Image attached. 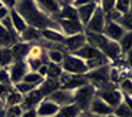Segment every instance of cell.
Masks as SVG:
<instances>
[{
	"label": "cell",
	"mask_w": 132,
	"mask_h": 117,
	"mask_svg": "<svg viewBox=\"0 0 132 117\" xmlns=\"http://www.w3.org/2000/svg\"><path fill=\"white\" fill-rule=\"evenodd\" d=\"M14 10L20 16L23 17V20L26 22V24L29 27L37 30H46V29H52L60 32L57 23L53 19H50L49 16L43 14L36 6V2H30V0H22V2H16Z\"/></svg>",
	"instance_id": "cell-1"
},
{
	"label": "cell",
	"mask_w": 132,
	"mask_h": 117,
	"mask_svg": "<svg viewBox=\"0 0 132 117\" xmlns=\"http://www.w3.org/2000/svg\"><path fill=\"white\" fill-rule=\"evenodd\" d=\"M95 96L99 99H102L111 109H116L123 100V94L121 93V90L115 84H112V83H108L102 89L96 90Z\"/></svg>",
	"instance_id": "cell-2"
},
{
	"label": "cell",
	"mask_w": 132,
	"mask_h": 117,
	"mask_svg": "<svg viewBox=\"0 0 132 117\" xmlns=\"http://www.w3.org/2000/svg\"><path fill=\"white\" fill-rule=\"evenodd\" d=\"M95 94H96V89L90 83L83 86V87L76 89V90H73V104H76L82 113H88L89 104L92 101V99L95 97Z\"/></svg>",
	"instance_id": "cell-3"
},
{
	"label": "cell",
	"mask_w": 132,
	"mask_h": 117,
	"mask_svg": "<svg viewBox=\"0 0 132 117\" xmlns=\"http://www.w3.org/2000/svg\"><path fill=\"white\" fill-rule=\"evenodd\" d=\"M60 67H62V70L65 73H69V74H73V76H85L89 72L86 63L82 59L76 57L75 54H69V53L65 54Z\"/></svg>",
	"instance_id": "cell-4"
},
{
	"label": "cell",
	"mask_w": 132,
	"mask_h": 117,
	"mask_svg": "<svg viewBox=\"0 0 132 117\" xmlns=\"http://www.w3.org/2000/svg\"><path fill=\"white\" fill-rule=\"evenodd\" d=\"M109 69H111V66H103V67H99L96 70H90L85 74V77L96 90H99L108 83H111L109 81Z\"/></svg>",
	"instance_id": "cell-5"
},
{
	"label": "cell",
	"mask_w": 132,
	"mask_h": 117,
	"mask_svg": "<svg viewBox=\"0 0 132 117\" xmlns=\"http://www.w3.org/2000/svg\"><path fill=\"white\" fill-rule=\"evenodd\" d=\"M55 22L57 23V26L60 29V33L65 37L85 33V27L80 24L79 20H62L60 19V20H55Z\"/></svg>",
	"instance_id": "cell-6"
},
{
	"label": "cell",
	"mask_w": 132,
	"mask_h": 117,
	"mask_svg": "<svg viewBox=\"0 0 132 117\" xmlns=\"http://www.w3.org/2000/svg\"><path fill=\"white\" fill-rule=\"evenodd\" d=\"M106 20H105V14L101 10V7L98 6V9L95 10L92 19L89 20V23L85 26V33H98V34H102L103 29H105Z\"/></svg>",
	"instance_id": "cell-7"
},
{
	"label": "cell",
	"mask_w": 132,
	"mask_h": 117,
	"mask_svg": "<svg viewBox=\"0 0 132 117\" xmlns=\"http://www.w3.org/2000/svg\"><path fill=\"white\" fill-rule=\"evenodd\" d=\"M7 72H9V76H10L12 86H14L23 80V77L29 73V69H27V64L24 60H17L7 69Z\"/></svg>",
	"instance_id": "cell-8"
},
{
	"label": "cell",
	"mask_w": 132,
	"mask_h": 117,
	"mask_svg": "<svg viewBox=\"0 0 132 117\" xmlns=\"http://www.w3.org/2000/svg\"><path fill=\"white\" fill-rule=\"evenodd\" d=\"M47 100L53 101V103L57 104L59 107H65V106L73 104V91L72 90H66V89L60 87L59 90L53 91L52 94L47 97Z\"/></svg>",
	"instance_id": "cell-9"
},
{
	"label": "cell",
	"mask_w": 132,
	"mask_h": 117,
	"mask_svg": "<svg viewBox=\"0 0 132 117\" xmlns=\"http://www.w3.org/2000/svg\"><path fill=\"white\" fill-rule=\"evenodd\" d=\"M88 113L95 114V116H102V117H108L113 113V109H111L102 99L99 97H93L92 101L89 104V109H88Z\"/></svg>",
	"instance_id": "cell-10"
},
{
	"label": "cell",
	"mask_w": 132,
	"mask_h": 117,
	"mask_svg": "<svg viewBox=\"0 0 132 117\" xmlns=\"http://www.w3.org/2000/svg\"><path fill=\"white\" fill-rule=\"evenodd\" d=\"M99 52L102 53L106 59H109V62H115V63L121 59V56H123L118 43L112 42V40H109V39L106 40V43L99 49Z\"/></svg>",
	"instance_id": "cell-11"
},
{
	"label": "cell",
	"mask_w": 132,
	"mask_h": 117,
	"mask_svg": "<svg viewBox=\"0 0 132 117\" xmlns=\"http://www.w3.org/2000/svg\"><path fill=\"white\" fill-rule=\"evenodd\" d=\"M126 33V30L123 29L119 23H115V22H106L105 24V29H103V36L106 39L112 40V42H116L118 43L119 40L122 39V36Z\"/></svg>",
	"instance_id": "cell-12"
},
{
	"label": "cell",
	"mask_w": 132,
	"mask_h": 117,
	"mask_svg": "<svg viewBox=\"0 0 132 117\" xmlns=\"http://www.w3.org/2000/svg\"><path fill=\"white\" fill-rule=\"evenodd\" d=\"M99 6V2H88L86 4H83V6H80L79 9H76V12H78V19H79L80 24H82L83 27L89 23V20L92 19L93 13H95V10L98 9Z\"/></svg>",
	"instance_id": "cell-13"
},
{
	"label": "cell",
	"mask_w": 132,
	"mask_h": 117,
	"mask_svg": "<svg viewBox=\"0 0 132 117\" xmlns=\"http://www.w3.org/2000/svg\"><path fill=\"white\" fill-rule=\"evenodd\" d=\"M65 46L66 52L69 54H73L75 52L83 47L86 44V37H85V33H80V34H75V36H69V37H65L62 43Z\"/></svg>",
	"instance_id": "cell-14"
},
{
	"label": "cell",
	"mask_w": 132,
	"mask_h": 117,
	"mask_svg": "<svg viewBox=\"0 0 132 117\" xmlns=\"http://www.w3.org/2000/svg\"><path fill=\"white\" fill-rule=\"evenodd\" d=\"M36 6L43 14L49 16L50 19H55L60 13V4L56 0H39L36 2Z\"/></svg>",
	"instance_id": "cell-15"
},
{
	"label": "cell",
	"mask_w": 132,
	"mask_h": 117,
	"mask_svg": "<svg viewBox=\"0 0 132 117\" xmlns=\"http://www.w3.org/2000/svg\"><path fill=\"white\" fill-rule=\"evenodd\" d=\"M43 99L45 97L42 96V93H40L37 89H35V90L30 91L29 94L23 96V101H22V104H20V107H22L23 111L30 110V109H36L37 106L42 103Z\"/></svg>",
	"instance_id": "cell-16"
},
{
	"label": "cell",
	"mask_w": 132,
	"mask_h": 117,
	"mask_svg": "<svg viewBox=\"0 0 132 117\" xmlns=\"http://www.w3.org/2000/svg\"><path fill=\"white\" fill-rule=\"evenodd\" d=\"M60 107L57 104H55L53 101L47 100V99H43L42 103L36 107V113L37 117H55L59 113Z\"/></svg>",
	"instance_id": "cell-17"
},
{
	"label": "cell",
	"mask_w": 132,
	"mask_h": 117,
	"mask_svg": "<svg viewBox=\"0 0 132 117\" xmlns=\"http://www.w3.org/2000/svg\"><path fill=\"white\" fill-rule=\"evenodd\" d=\"M60 87H62V86H60L59 80H53V79H47V77H46L39 86H37V90L42 93L43 97L47 99V97H49V96L53 93V91L59 90Z\"/></svg>",
	"instance_id": "cell-18"
},
{
	"label": "cell",
	"mask_w": 132,
	"mask_h": 117,
	"mask_svg": "<svg viewBox=\"0 0 132 117\" xmlns=\"http://www.w3.org/2000/svg\"><path fill=\"white\" fill-rule=\"evenodd\" d=\"M19 42V36L14 33H10L9 30H6L2 24H0V47L4 49H10L12 46H14Z\"/></svg>",
	"instance_id": "cell-19"
},
{
	"label": "cell",
	"mask_w": 132,
	"mask_h": 117,
	"mask_svg": "<svg viewBox=\"0 0 132 117\" xmlns=\"http://www.w3.org/2000/svg\"><path fill=\"white\" fill-rule=\"evenodd\" d=\"M73 54L76 56V57L82 59L83 62H89V60H93V59H96L98 56H101L102 53L99 52L98 49H95V47H92V46H89L88 43H86L83 47H80L78 52H75Z\"/></svg>",
	"instance_id": "cell-20"
},
{
	"label": "cell",
	"mask_w": 132,
	"mask_h": 117,
	"mask_svg": "<svg viewBox=\"0 0 132 117\" xmlns=\"http://www.w3.org/2000/svg\"><path fill=\"white\" fill-rule=\"evenodd\" d=\"M40 40H42V33H40V30L33 29V27H29V26H27V29L19 36V42L29 43V44H33V43L40 42Z\"/></svg>",
	"instance_id": "cell-21"
},
{
	"label": "cell",
	"mask_w": 132,
	"mask_h": 117,
	"mask_svg": "<svg viewBox=\"0 0 132 117\" xmlns=\"http://www.w3.org/2000/svg\"><path fill=\"white\" fill-rule=\"evenodd\" d=\"M30 46L29 43H23V42H17L14 46L10 47L12 53H13V57L14 60H26L27 54H29V50H30Z\"/></svg>",
	"instance_id": "cell-22"
},
{
	"label": "cell",
	"mask_w": 132,
	"mask_h": 117,
	"mask_svg": "<svg viewBox=\"0 0 132 117\" xmlns=\"http://www.w3.org/2000/svg\"><path fill=\"white\" fill-rule=\"evenodd\" d=\"M10 19H12V24H13V29H14V32H16V34H17V36H20V34L27 29L26 22H24L23 17L20 16L14 9L10 10Z\"/></svg>",
	"instance_id": "cell-23"
},
{
	"label": "cell",
	"mask_w": 132,
	"mask_h": 117,
	"mask_svg": "<svg viewBox=\"0 0 132 117\" xmlns=\"http://www.w3.org/2000/svg\"><path fill=\"white\" fill-rule=\"evenodd\" d=\"M40 33H42V39L47 43H63V40H65V36L60 32H56V30L46 29V30H40Z\"/></svg>",
	"instance_id": "cell-24"
},
{
	"label": "cell",
	"mask_w": 132,
	"mask_h": 117,
	"mask_svg": "<svg viewBox=\"0 0 132 117\" xmlns=\"http://www.w3.org/2000/svg\"><path fill=\"white\" fill-rule=\"evenodd\" d=\"M14 62H16V60H14V57H13L12 50L0 47V69H9Z\"/></svg>",
	"instance_id": "cell-25"
},
{
	"label": "cell",
	"mask_w": 132,
	"mask_h": 117,
	"mask_svg": "<svg viewBox=\"0 0 132 117\" xmlns=\"http://www.w3.org/2000/svg\"><path fill=\"white\" fill-rule=\"evenodd\" d=\"M80 114H82V111H80V109L76 104H69V106L60 107L59 113L55 117H79Z\"/></svg>",
	"instance_id": "cell-26"
},
{
	"label": "cell",
	"mask_w": 132,
	"mask_h": 117,
	"mask_svg": "<svg viewBox=\"0 0 132 117\" xmlns=\"http://www.w3.org/2000/svg\"><path fill=\"white\" fill-rule=\"evenodd\" d=\"M23 101V94H20L19 91H16L14 89L10 90V93L7 94L6 100H4V106L7 107H13V106H20Z\"/></svg>",
	"instance_id": "cell-27"
},
{
	"label": "cell",
	"mask_w": 132,
	"mask_h": 117,
	"mask_svg": "<svg viewBox=\"0 0 132 117\" xmlns=\"http://www.w3.org/2000/svg\"><path fill=\"white\" fill-rule=\"evenodd\" d=\"M118 44H119V47H121L122 54L131 52L132 50V32H126L122 36V39L118 42Z\"/></svg>",
	"instance_id": "cell-28"
},
{
	"label": "cell",
	"mask_w": 132,
	"mask_h": 117,
	"mask_svg": "<svg viewBox=\"0 0 132 117\" xmlns=\"http://www.w3.org/2000/svg\"><path fill=\"white\" fill-rule=\"evenodd\" d=\"M62 73H63V70H62V67H60V64H55V63H49V64H47V74H46L47 79L57 80Z\"/></svg>",
	"instance_id": "cell-29"
},
{
	"label": "cell",
	"mask_w": 132,
	"mask_h": 117,
	"mask_svg": "<svg viewBox=\"0 0 132 117\" xmlns=\"http://www.w3.org/2000/svg\"><path fill=\"white\" fill-rule=\"evenodd\" d=\"M46 56H47V60H49V63H55V64H62L63 62V57H65V54H63L62 52H57V50H46Z\"/></svg>",
	"instance_id": "cell-30"
},
{
	"label": "cell",
	"mask_w": 132,
	"mask_h": 117,
	"mask_svg": "<svg viewBox=\"0 0 132 117\" xmlns=\"http://www.w3.org/2000/svg\"><path fill=\"white\" fill-rule=\"evenodd\" d=\"M113 116H116V117H132V110L126 106L125 103H123V100H122V103L119 104L116 109H113Z\"/></svg>",
	"instance_id": "cell-31"
},
{
	"label": "cell",
	"mask_w": 132,
	"mask_h": 117,
	"mask_svg": "<svg viewBox=\"0 0 132 117\" xmlns=\"http://www.w3.org/2000/svg\"><path fill=\"white\" fill-rule=\"evenodd\" d=\"M43 80H45V79H43L42 76H39L36 72H29V73H27V74L23 77V80H22V81H24V83H29V84H33V86H39Z\"/></svg>",
	"instance_id": "cell-32"
},
{
	"label": "cell",
	"mask_w": 132,
	"mask_h": 117,
	"mask_svg": "<svg viewBox=\"0 0 132 117\" xmlns=\"http://www.w3.org/2000/svg\"><path fill=\"white\" fill-rule=\"evenodd\" d=\"M13 89L16 91H19L20 94H29L32 90H35V89H37V86H33V84H29V83H24V81H20V83H17V84L13 86Z\"/></svg>",
	"instance_id": "cell-33"
},
{
	"label": "cell",
	"mask_w": 132,
	"mask_h": 117,
	"mask_svg": "<svg viewBox=\"0 0 132 117\" xmlns=\"http://www.w3.org/2000/svg\"><path fill=\"white\" fill-rule=\"evenodd\" d=\"M129 0H116L115 2V12H118L121 16H126L129 13Z\"/></svg>",
	"instance_id": "cell-34"
},
{
	"label": "cell",
	"mask_w": 132,
	"mask_h": 117,
	"mask_svg": "<svg viewBox=\"0 0 132 117\" xmlns=\"http://www.w3.org/2000/svg\"><path fill=\"white\" fill-rule=\"evenodd\" d=\"M118 89L121 90L122 94H126V96H132V80L131 79H123L121 83H119Z\"/></svg>",
	"instance_id": "cell-35"
},
{
	"label": "cell",
	"mask_w": 132,
	"mask_h": 117,
	"mask_svg": "<svg viewBox=\"0 0 132 117\" xmlns=\"http://www.w3.org/2000/svg\"><path fill=\"white\" fill-rule=\"evenodd\" d=\"M99 7L103 12V14H108L112 10H115V0H102L99 2Z\"/></svg>",
	"instance_id": "cell-36"
},
{
	"label": "cell",
	"mask_w": 132,
	"mask_h": 117,
	"mask_svg": "<svg viewBox=\"0 0 132 117\" xmlns=\"http://www.w3.org/2000/svg\"><path fill=\"white\" fill-rule=\"evenodd\" d=\"M23 114V110L20 106H13V107H7L4 117H20Z\"/></svg>",
	"instance_id": "cell-37"
},
{
	"label": "cell",
	"mask_w": 132,
	"mask_h": 117,
	"mask_svg": "<svg viewBox=\"0 0 132 117\" xmlns=\"http://www.w3.org/2000/svg\"><path fill=\"white\" fill-rule=\"evenodd\" d=\"M0 84L13 87V86H12V81H10V76H9L7 69H0Z\"/></svg>",
	"instance_id": "cell-38"
},
{
	"label": "cell",
	"mask_w": 132,
	"mask_h": 117,
	"mask_svg": "<svg viewBox=\"0 0 132 117\" xmlns=\"http://www.w3.org/2000/svg\"><path fill=\"white\" fill-rule=\"evenodd\" d=\"M119 24H121L126 32H132V16L131 14L122 16V19L119 20Z\"/></svg>",
	"instance_id": "cell-39"
},
{
	"label": "cell",
	"mask_w": 132,
	"mask_h": 117,
	"mask_svg": "<svg viewBox=\"0 0 132 117\" xmlns=\"http://www.w3.org/2000/svg\"><path fill=\"white\" fill-rule=\"evenodd\" d=\"M0 24L4 27L6 30H9L10 33H14L16 34V32H14V29H13V24H12V19H10V13H9V16L7 17H4L2 22H0Z\"/></svg>",
	"instance_id": "cell-40"
},
{
	"label": "cell",
	"mask_w": 132,
	"mask_h": 117,
	"mask_svg": "<svg viewBox=\"0 0 132 117\" xmlns=\"http://www.w3.org/2000/svg\"><path fill=\"white\" fill-rule=\"evenodd\" d=\"M13 87H9V86H4V84H0V99L2 100H6L7 94L10 93V90H12Z\"/></svg>",
	"instance_id": "cell-41"
},
{
	"label": "cell",
	"mask_w": 132,
	"mask_h": 117,
	"mask_svg": "<svg viewBox=\"0 0 132 117\" xmlns=\"http://www.w3.org/2000/svg\"><path fill=\"white\" fill-rule=\"evenodd\" d=\"M125 63L129 67V70H132V50L128 53H125Z\"/></svg>",
	"instance_id": "cell-42"
},
{
	"label": "cell",
	"mask_w": 132,
	"mask_h": 117,
	"mask_svg": "<svg viewBox=\"0 0 132 117\" xmlns=\"http://www.w3.org/2000/svg\"><path fill=\"white\" fill-rule=\"evenodd\" d=\"M20 117H37L36 109H30V110H26V111H23V114H22Z\"/></svg>",
	"instance_id": "cell-43"
},
{
	"label": "cell",
	"mask_w": 132,
	"mask_h": 117,
	"mask_svg": "<svg viewBox=\"0 0 132 117\" xmlns=\"http://www.w3.org/2000/svg\"><path fill=\"white\" fill-rule=\"evenodd\" d=\"M36 73H37L39 76H42L43 79H46V74H47V64L40 66V67H39V70H37Z\"/></svg>",
	"instance_id": "cell-44"
},
{
	"label": "cell",
	"mask_w": 132,
	"mask_h": 117,
	"mask_svg": "<svg viewBox=\"0 0 132 117\" xmlns=\"http://www.w3.org/2000/svg\"><path fill=\"white\" fill-rule=\"evenodd\" d=\"M3 6L6 7L7 10H13L14 6H16V2H14V0H4V2H3Z\"/></svg>",
	"instance_id": "cell-45"
},
{
	"label": "cell",
	"mask_w": 132,
	"mask_h": 117,
	"mask_svg": "<svg viewBox=\"0 0 132 117\" xmlns=\"http://www.w3.org/2000/svg\"><path fill=\"white\" fill-rule=\"evenodd\" d=\"M9 13H10V10H7L4 6H3V7H0V22H2L4 17L9 16Z\"/></svg>",
	"instance_id": "cell-46"
},
{
	"label": "cell",
	"mask_w": 132,
	"mask_h": 117,
	"mask_svg": "<svg viewBox=\"0 0 132 117\" xmlns=\"http://www.w3.org/2000/svg\"><path fill=\"white\" fill-rule=\"evenodd\" d=\"M3 109H4V101L2 100V99H0V111L3 110Z\"/></svg>",
	"instance_id": "cell-47"
},
{
	"label": "cell",
	"mask_w": 132,
	"mask_h": 117,
	"mask_svg": "<svg viewBox=\"0 0 132 117\" xmlns=\"http://www.w3.org/2000/svg\"><path fill=\"white\" fill-rule=\"evenodd\" d=\"M86 117H102V116H95V114H90V113H85Z\"/></svg>",
	"instance_id": "cell-48"
},
{
	"label": "cell",
	"mask_w": 132,
	"mask_h": 117,
	"mask_svg": "<svg viewBox=\"0 0 132 117\" xmlns=\"http://www.w3.org/2000/svg\"><path fill=\"white\" fill-rule=\"evenodd\" d=\"M128 14H131V16H132V2L129 3V13Z\"/></svg>",
	"instance_id": "cell-49"
},
{
	"label": "cell",
	"mask_w": 132,
	"mask_h": 117,
	"mask_svg": "<svg viewBox=\"0 0 132 117\" xmlns=\"http://www.w3.org/2000/svg\"><path fill=\"white\" fill-rule=\"evenodd\" d=\"M128 79H131V80H132V70L129 72V74H128Z\"/></svg>",
	"instance_id": "cell-50"
},
{
	"label": "cell",
	"mask_w": 132,
	"mask_h": 117,
	"mask_svg": "<svg viewBox=\"0 0 132 117\" xmlns=\"http://www.w3.org/2000/svg\"><path fill=\"white\" fill-rule=\"evenodd\" d=\"M79 117H86V114H85V113H82V114H80Z\"/></svg>",
	"instance_id": "cell-51"
},
{
	"label": "cell",
	"mask_w": 132,
	"mask_h": 117,
	"mask_svg": "<svg viewBox=\"0 0 132 117\" xmlns=\"http://www.w3.org/2000/svg\"><path fill=\"white\" fill-rule=\"evenodd\" d=\"M0 7H3V2H0Z\"/></svg>",
	"instance_id": "cell-52"
},
{
	"label": "cell",
	"mask_w": 132,
	"mask_h": 117,
	"mask_svg": "<svg viewBox=\"0 0 132 117\" xmlns=\"http://www.w3.org/2000/svg\"><path fill=\"white\" fill-rule=\"evenodd\" d=\"M108 117H116V116H113V114H111V116H108Z\"/></svg>",
	"instance_id": "cell-53"
}]
</instances>
